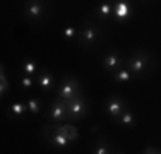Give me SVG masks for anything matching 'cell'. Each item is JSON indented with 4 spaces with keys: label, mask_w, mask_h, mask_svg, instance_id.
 <instances>
[{
    "label": "cell",
    "mask_w": 161,
    "mask_h": 154,
    "mask_svg": "<svg viewBox=\"0 0 161 154\" xmlns=\"http://www.w3.org/2000/svg\"><path fill=\"white\" fill-rule=\"evenodd\" d=\"M124 65H125V60L122 58L117 52H110L108 55L103 58V67H105V70H108V72H115L120 67H124Z\"/></svg>",
    "instance_id": "52a82bcc"
},
{
    "label": "cell",
    "mask_w": 161,
    "mask_h": 154,
    "mask_svg": "<svg viewBox=\"0 0 161 154\" xmlns=\"http://www.w3.org/2000/svg\"><path fill=\"white\" fill-rule=\"evenodd\" d=\"M47 118L53 123H64L69 122V111H67V101L57 96V99L50 105V110L47 113Z\"/></svg>",
    "instance_id": "3957f363"
},
{
    "label": "cell",
    "mask_w": 161,
    "mask_h": 154,
    "mask_svg": "<svg viewBox=\"0 0 161 154\" xmlns=\"http://www.w3.org/2000/svg\"><path fill=\"white\" fill-rule=\"evenodd\" d=\"M79 91H80L79 80L75 79V77H72V75H67L58 86V98L69 101V99H72L74 96H77Z\"/></svg>",
    "instance_id": "277c9868"
},
{
    "label": "cell",
    "mask_w": 161,
    "mask_h": 154,
    "mask_svg": "<svg viewBox=\"0 0 161 154\" xmlns=\"http://www.w3.org/2000/svg\"><path fill=\"white\" fill-rule=\"evenodd\" d=\"M0 80H2V86H0V94H2V98L5 96V92H7V79H5V72L2 70V74H0Z\"/></svg>",
    "instance_id": "ffe728a7"
},
{
    "label": "cell",
    "mask_w": 161,
    "mask_h": 154,
    "mask_svg": "<svg viewBox=\"0 0 161 154\" xmlns=\"http://www.w3.org/2000/svg\"><path fill=\"white\" fill-rule=\"evenodd\" d=\"M52 130H53V134L50 137H52V140H50V144H53V147H57V149H65L69 144H70V137L67 135V134H64L62 130H58L55 125H52Z\"/></svg>",
    "instance_id": "9c48e42d"
},
{
    "label": "cell",
    "mask_w": 161,
    "mask_h": 154,
    "mask_svg": "<svg viewBox=\"0 0 161 154\" xmlns=\"http://www.w3.org/2000/svg\"><path fill=\"white\" fill-rule=\"evenodd\" d=\"M58 130H62L64 134H67L69 137H70V140H75V139L79 137L77 130H75L74 125H70V122H65V125H55Z\"/></svg>",
    "instance_id": "9a60e30c"
},
{
    "label": "cell",
    "mask_w": 161,
    "mask_h": 154,
    "mask_svg": "<svg viewBox=\"0 0 161 154\" xmlns=\"http://www.w3.org/2000/svg\"><path fill=\"white\" fill-rule=\"evenodd\" d=\"M45 14V3L41 0H31V2L26 5V17L34 21V19H41Z\"/></svg>",
    "instance_id": "ba28073f"
},
{
    "label": "cell",
    "mask_w": 161,
    "mask_h": 154,
    "mask_svg": "<svg viewBox=\"0 0 161 154\" xmlns=\"http://www.w3.org/2000/svg\"><path fill=\"white\" fill-rule=\"evenodd\" d=\"M38 86H40L45 92L52 91L53 87H55V80H53V75L48 74V72H41L40 77H38Z\"/></svg>",
    "instance_id": "8fae6325"
},
{
    "label": "cell",
    "mask_w": 161,
    "mask_h": 154,
    "mask_svg": "<svg viewBox=\"0 0 161 154\" xmlns=\"http://www.w3.org/2000/svg\"><path fill=\"white\" fill-rule=\"evenodd\" d=\"M113 5H115V2H105V3H101V5L98 7V15L99 17H108L110 14H113Z\"/></svg>",
    "instance_id": "2e32d148"
},
{
    "label": "cell",
    "mask_w": 161,
    "mask_h": 154,
    "mask_svg": "<svg viewBox=\"0 0 161 154\" xmlns=\"http://www.w3.org/2000/svg\"><path fill=\"white\" fill-rule=\"evenodd\" d=\"M93 152H94V154H106V152H112V146H110L108 142L103 139V140H99L98 144L93 146Z\"/></svg>",
    "instance_id": "e0dca14e"
},
{
    "label": "cell",
    "mask_w": 161,
    "mask_h": 154,
    "mask_svg": "<svg viewBox=\"0 0 161 154\" xmlns=\"http://www.w3.org/2000/svg\"><path fill=\"white\" fill-rule=\"evenodd\" d=\"M144 152H159V151H158L156 147H146V151H144Z\"/></svg>",
    "instance_id": "603a6c76"
},
{
    "label": "cell",
    "mask_w": 161,
    "mask_h": 154,
    "mask_svg": "<svg viewBox=\"0 0 161 154\" xmlns=\"http://www.w3.org/2000/svg\"><path fill=\"white\" fill-rule=\"evenodd\" d=\"M113 14H115V19H117L118 22L125 21V19L130 15V5H129V2H125V0H118V2H115Z\"/></svg>",
    "instance_id": "30bf717a"
},
{
    "label": "cell",
    "mask_w": 161,
    "mask_h": 154,
    "mask_svg": "<svg viewBox=\"0 0 161 154\" xmlns=\"http://www.w3.org/2000/svg\"><path fill=\"white\" fill-rule=\"evenodd\" d=\"M112 74H113V79L118 80V82H130V79H132V75H134L132 70L127 67H120L118 70L112 72Z\"/></svg>",
    "instance_id": "4fadbf2b"
},
{
    "label": "cell",
    "mask_w": 161,
    "mask_h": 154,
    "mask_svg": "<svg viewBox=\"0 0 161 154\" xmlns=\"http://www.w3.org/2000/svg\"><path fill=\"white\" fill-rule=\"evenodd\" d=\"M64 38H65V40H74V38H75V28H72V26L65 28L64 29Z\"/></svg>",
    "instance_id": "44dd1931"
},
{
    "label": "cell",
    "mask_w": 161,
    "mask_h": 154,
    "mask_svg": "<svg viewBox=\"0 0 161 154\" xmlns=\"http://www.w3.org/2000/svg\"><path fill=\"white\" fill-rule=\"evenodd\" d=\"M106 111H108V115L113 118V122L118 120V117H120V113L127 108V105H125V101L120 98V96L113 94L108 98V101H106Z\"/></svg>",
    "instance_id": "8992f818"
},
{
    "label": "cell",
    "mask_w": 161,
    "mask_h": 154,
    "mask_svg": "<svg viewBox=\"0 0 161 154\" xmlns=\"http://www.w3.org/2000/svg\"><path fill=\"white\" fill-rule=\"evenodd\" d=\"M21 86L24 87V89H29V87L33 86V79H31V75H26V77H22V80H21Z\"/></svg>",
    "instance_id": "7402d4cb"
},
{
    "label": "cell",
    "mask_w": 161,
    "mask_h": 154,
    "mask_svg": "<svg viewBox=\"0 0 161 154\" xmlns=\"http://www.w3.org/2000/svg\"><path fill=\"white\" fill-rule=\"evenodd\" d=\"M117 123H120V125H124V127H134V125H136V118H134V113L129 110V108H125V110L120 113V117H118Z\"/></svg>",
    "instance_id": "7c38bea8"
},
{
    "label": "cell",
    "mask_w": 161,
    "mask_h": 154,
    "mask_svg": "<svg viewBox=\"0 0 161 154\" xmlns=\"http://www.w3.org/2000/svg\"><path fill=\"white\" fill-rule=\"evenodd\" d=\"M67 111H69V122L80 120L87 115V99L86 96L77 94L67 101Z\"/></svg>",
    "instance_id": "7a4b0ae2"
},
{
    "label": "cell",
    "mask_w": 161,
    "mask_h": 154,
    "mask_svg": "<svg viewBox=\"0 0 161 154\" xmlns=\"http://www.w3.org/2000/svg\"><path fill=\"white\" fill-rule=\"evenodd\" d=\"M36 63H34L33 60H24L22 62V70H24L26 75H34L36 74Z\"/></svg>",
    "instance_id": "ac0fdd59"
},
{
    "label": "cell",
    "mask_w": 161,
    "mask_h": 154,
    "mask_svg": "<svg viewBox=\"0 0 161 154\" xmlns=\"http://www.w3.org/2000/svg\"><path fill=\"white\" fill-rule=\"evenodd\" d=\"M28 111V103L24 101H17L9 108V117H22Z\"/></svg>",
    "instance_id": "5bb4252c"
},
{
    "label": "cell",
    "mask_w": 161,
    "mask_h": 154,
    "mask_svg": "<svg viewBox=\"0 0 161 154\" xmlns=\"http://www.w3.org/2000/svg\"><path fill=\"white\" fill-rule=\"evenodd\" d=\"M40 108H41V105H40V101H38V99L31 98L28 101V110L31 111V113H38V111H40Z\"/></svg>",
    "instance_id": "d6986e66"
},
{
    "label": "cell",
    "mask_w": 161,
    "mask_h": 154,
    "mask_svg": "<svg viewBox=\"0 0 161 154\" xmlns=\"http://www.w3.org/2000/svg\"><path fill=\"white\" fill-rule=\"evenodd\" d=\"M99 38V28L93 22H86L84 29L80 31V38H79V45L87 48V46H93Z\"/></svg>",
    "instance_id": "5b68a950"
},
{
    "label": "cell",
    "mask_w": 161,
    "mask_h": 154,
    "mask_svg": "<svg viewBox=\"0 0 161 154\" xmlns=\"http://www.w3.org/2000/svg\"><path fill=\"white\" fill-rule=\"evenodd\" d=\"M125 67L130 69L134 75L142 77V75L147 74L149 69L153 67V60H151V57H149V53L142 52V50H136V52L132 53V57L125 60Z\"/></svg>",
    "instance_id": "6da1fadb"
}]
</instances>
